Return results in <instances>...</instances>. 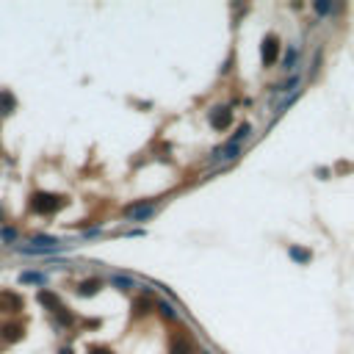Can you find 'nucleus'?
Masks as SVG:
<instances>
[{"label": "nucleus", "mask_w": 354, "mask_h": 354, "mask_svg": "<svg viewBox=\"0 0 354 354\" xmlns=\"http://www.w3.org/2000/svg\"><path fill=\"white\" fill-rule=\"evenodd\" d=\"M61 205H64V197H56V194H36L31 199V208L36 213H56Z\"/></svg>", "instance_id": "obj_1"}, {"label": "nucleus", "mask_w": 354, "mask_h": 354, "mask_svg": "<svg viewBox=\"0 0 354 354\" xmlns=\"http://www.w3.org/2000/svg\"><path fill=\"white\" fill-rule=\"evenodd\" d=\"M97 288H100V279H86V282L80 285V296H91Z\"/></svg>", "instance_id": "obj_9"}, {"label": "nucleus", "mask_w": 354, "mask_h": 354, "mask_svg": "<svg viewBox=\"0 0 354 354\" xmlns=\"http://www.w3.org/2000/svg\"><path fill=\"white\" fill-rule=\"evenodd\" d=\"M279 56V42L274 39V36H266L263 39V47H260V58H263V64H274Z\"/></svg>", "instance_id": "obj_2"}, {"label": "nucleus", "mask_w": 354, "mask_h": 354, "mask_svg": "<svg viewBox=\"0 0 354 354\" xmlns=\"http://www.w3.org/2000/svg\"><path fill=\"white\" fill-rule=\"evenodd\" d=\"M329 3H315V11H318V14H326V11H329Z\"/></svg>", "instance_id": "obj_13"}, {"label": "nucleus", "mask_w": 354, "mask_h": 354, "mask_svg": "<svg viewBox=\"0 0 354 354\" xmlns=\"http://www.w3.org/2000/svg\"><path fill=\"white\" fill-rule=\"evenodd\" d=\"M172 354H191V346H188L183 338H174L172 340Z\"/></svg>", "instance_id": "obj_7"}, {"label": "nucleus", "mask_w": 354, "mask_h": 354, "mask_svg": "<svg viewBox=\"0 0 354 354\" xmlns=\"http://www.w3.org/2000/svg\"><path fill=\"white\" fill-rule=\"evenodd\" d=\"M20 279H22V282H36V285H39V282H44V274H39V271H25Z\"/></svg>", "instance_id": "obj_10"}, {"label": "nucleus", "mask_w": 354, "mask_h": 354, "mask_svg": "<svg viewBox=\"0 0 354 354\" xmlns=\"http://www.w3.org/2000/svg\"><path fill=\"white\" fill-rule=\"evenodd\" d=\"M291 257H293V260H305V263H307V260H310V252H307V249H296V246H293Z\"/></svg>", "instance_id": "obj_11"}, {"label": "nucleus", "mask_w": 354, "mask_h": 354, "mask_svg": "<svg viewBox=\"0 0 354 354\" xmlns=\"http://www.w3.org/2000/svg\"><path fill=\"white\" fill-rule=\"evenodd\" d=\"M14 108V97H11V91H0V114H8Z\"/></svg>", "instance_id": "obj_6"}, {"label": "nucleus", "mask_w": 354, "mask_h": 354, "mask_svg": "<svg viewBox=\"0 0 354 354\" xmlns=\"http://www.w3.org/2000/svg\"><path fill=\"white\" fill-rule=\"evenodd\" d=\"M236 153H238V144L227 141L224 147H219V150L213 153V160H227V158H236Z\"/></svg>", "instance_id": "obj_4"}, {"label": "nucleus", "mask_w": 354, "mask_h": 354, "mask_svg": "<svg viewBox=\"0 0 354 354\" xmlns=\"http://www.w3.org/2000/svg\"><path fill=\"white\" fill-rule=\"evenodd\" d=\"M160 310H163V315H169V318L174 315V313H172V307H169V305H160Z\"/></svg>", "instance_id": "obj_14"}, {"label": "nucleus", "mask_w": 354, "mask_h": 354, "mask_svg": "<svg viewBox=\"0 0 354 354\" xmlns=\"http://www.w3.org/2000/svg\"><path fill=\"white\" fill-rule=\"evenodd\" d=\"M39 302H42V305H47V307H53V310H58V296H53V293H47V291H42L39 293Z\"/></svg>", "instance_id": "obj_8"}, {"label": "nucleus", "mask_w": 354, "mask_h": 354, "mask_svg": "<svg viewBox=\"0 0 354 354\" xmlns=\"http://www.w3.org/2000/svg\"><path fill=\"white\" fill-rule=\"evenodd\" d=\"M0 238H3V241H17V230H0Z\"/></svg>", "instance_id": "obj_12"}, {"label": "nucleus", "mask_w": 354, "mask_h": 354, "mask_svg": "<svg viewBox=\"0 0 354 354\" xmlns=\"http://www.w3.org/2000/svg\"><path fill=\"white\" fill-rule=\"evenodd\" d=\"M91 354H111V352H108V349H97V346H94V349H91Z\"/></svg>", "instance_id": "obj_15"}, {"label": "nucleus", "mask_w": 354, "mask_h": 354, "mask_svg": "<svg viewBox=\"0 0 354 354\" xmlns=\"http://www.w3.org/2000/svg\"><path fill=\"white\" fill-rule=\"evenodd\" d=\"M230 119H233V111H227V108H216V111H210V125H213L216 130H224V127L230 125Z\"/></svg>", "instance_id": "obj_3"}, {"label": "nucleus", "mask_w": 354, "mask_h": 354, "mask_svg": "<svg viewBox=\"0 0 354 354\" xmlns=\"http://www.w3.org/2000/svg\"><path fill=\"white\" fill-rule=\"evenodd\" d=\"M155 213V205H139V208H127V216L130 219H136V222H141V219H147V216Z\"/></svg>", "instance_id": "obj_5"}]
</instances>
